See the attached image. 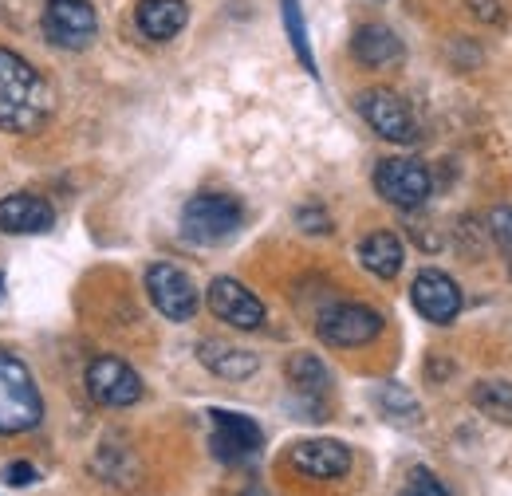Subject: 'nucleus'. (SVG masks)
<instances>
[{"label":"nucleus","instance_id":"nucleus-11","mask_svg":"<svg viewBox=\"0 0 512 496\" xmlns=\"http://www.w3.org/2000/svg\"><path fill=\"white\" fill-rule=\"evenodd\" d=\"M410 300L422 319L430 323H453L457 311H461V288L453 284V276H446L442 268H422L414 276V288H410Z\"/></svg>","mask_w":512,"mask_h":496},{"label":"nucleus","instance_id":"nucleus-15","mask_svg":"<svg viewBox=\"0 0 512 496\" xmlns=\"http://www.w3.org/2000/svg\"><path fill=\"white\" fill-rule=\"evenodd\" d=\"M197 359L205 363V371H213L217 378H229V382H241V378L260 371V359H256L253 351L233 347V343H221V339H201Z\"/></svg>","mask_w":512,"mask_h":496},{"label":"nucleus","instance_id":"nucleus-6","mask_svg":"<svg viewBox=\"0 0 512 496\" xmlns=\"http://www.w3.org/2000/svg\"><path fill=\"white\" fill-rule=\"evenodd\" d=\"M95 32H99V20L87 0H52L44 12V36L64 52L87 48Z\"/></svg>","mask_w":512,"mask_h":496},{"label":"nucleus","instance_id":"nucleus-22","mask_svg":"<svg viewBox=\"0 0 512 496\" xmlns=\"http://www.w3.org/2000/svg\"><path fill=\"white\" fill-rule=\"evenodd\" d=\"M379 402H383L386 414H390V418H398V422H414V414H418V402H414L402 386H394V382L379 386Z\"/></svg>","mask_w":512,"mask_h":496},{"label":"nucleus","instance_id":"nucleus-20","mask_svg":"<svg viewBox=\"0 0 512 496\" xmlns=\"http://www.w3.org/2000/svg\"><path fill=\"white\" fill-rule=\"evenodd\" d=\"M288 382L300 390V394H308V398H323L327 394V386H331V374L323 367L316 355H292V363H288Z\"/></svg>","mask_w":512,"mask_h":496},{"label":"nucleus","instance_id":"nucleus-2","mask_svg":"<svg viewBox=\"0 0 512 496\" xmlns=\"http://www.w3.org/2000/svg\"><path fill=\"white\" fill-rule=\"evenodd\" d=\"M44 418L40 390L32 382V371L0 351V434H28Z\"/></svg>","mask_w":512,"mask_h":496},{"label":"nucleus","instance_id":"nucleus-17","mask_svg":"<svg viewBox=\"0 0 512 496\" xmlns=\"http://www.w3.org/2000/svg\"><path fill=\"white\" fill-rule=\"evenodd\" d=\"M402 256H406V248L394 233H371L359 241V264L367 272H375L379 280H394L402 272Z\"/></svg>","mask_w":512,"mask_h":496},{"label":"nucleus","instance_id":"nucleus-3","mask_svg":"<svg viewBox=\"0 0 512 496\" xmlns=\"http://www.w3.org/2000/svg\"><path fill=\"white\" fill-rule=\"evenodd\" d=\"M245 209L229 193H197L182 209V233L193 245H221L241 233Z\"/></svg>","mask_w":512,"mask_h":496},{"label":"nucleus","instance_id":"nucleus-16","mask_svg":"<svg viewBox=\"0 0 512 496\" xmlns=\"http://www.w3.org/2000/svg\"><path fill=\"white\" fill-rule=\"evenodd\" d=\"M190 20L186 0H142L138 4V28L150 40H174Z\"/></svg>","mask_w":512,"mask_h":496},{"label":"nucleus","instance_id":"nucleus-8","mask_svg":"<svg viewBox=\"0 0 512 496\" xmlns=\"http://www.w3.org/2000/svg\"><path fill=\"white\" fill-rule=\"evenodd\" d=\"M209 422H213V457L217 461L241 465V461H249V457L260 453L264 434H260V426H256L253 418L233 414V410H213Z\"/></svg>","mask_w":512,"mask_h":496},{"label":"nucleus","instance_id":"nucleus-12","mask_svg":"<svg viewBox=\"0 0 512 496\" xmlns=\"http://www.w3.org/2000/svg\"><path fill=\"white\" fill-rule=\"evenodd\" d=\"M209 308H213L217 319H225L237 331H256L264 323V304L233 276H217L209 284Z\"/></svg>","mask_w":512,"mask_h":496},{"label":"nucleus","instance_id":"nucleus-10","mask_svg":"<svg viewBox=\"0 0 512 496\" xmlns=\"http://www.w3.org/2000/svg\"><path fill=\"white\" fill-rule=\"evenodd\" d=\"M87 394L99 406H134L142 398V378L130 371L123 359L103 355L87 367Z\"/></svg>","mask_w":512,"mask_h":496},{"label":"nucleus","instance_id":"nucleus-26","mask_svg":"<svg viewBox=\"0 0 512 496\" xmlns=\"http://www.w3.org/2000/svg\"><path fill=\"white\" fill-rule=\"evenodd\" d=\"M465 4H469V8H473L481 20H489V24H493V20H501V8H497V0H465Z\"/></svg>","mask_w":512,"mask_h":496},{"label":"nucleus","instance_id":"nucleus-23","mask_svg":"<svg viewBox=\"0 0 512 496\" xmlns=\"http://www.w3.org/2000/svg\"><path fill=\"white\" fill-rule=\"evenodd\" d=\"M402 496H449V489L430 469H410V477L402 485Z\"/></svg>","mask_w":512,"mask_h":496},{"label":"nucleus","instance_id":"nucleus-19","mask_svg":"<svg viewBox=\"0 0 512 496\" xmlns=\"http://www.w3.org/2000/svg\"><path fill=\"white\" fill-rule=\"evenodd\" d=\"M473 406H477L485 418L512 426V382H505V378H485V382H477V386H473Z\"/></svg>","mask_w":512,"mask_h":496},{"label":"nucleus","instance_id":"nucleus-4","mask_svg":"<svg viewBox=\"0 0 512 496\" xmlns=\"http://www.w3.org/2000/svg\"><path fill=\"white\" fill-rule=\"evenodd\" d=\"M146 292H150V304L174 323H186L197 315V288L178 264H150Z\"/></svg>","mask_w":512,"mask_h":496},{"label":"nucleus","instance_id":"nucleus-21","mask_svg":"<svg viewBox=\"0 0 512 496\" xmlns=\"http://www.w3.org/2000/svg\"><path fill=\"white\" fill-rule=\"evenodd\" d=\"M280 12H284V28H288V40H292L296 56H300V63L316 75V56H312V44H308V28H304L300 0H280Z\"/></svg>","mask_w":512,"mask_h":496},{"label":"nucleus","instance_id":"nucleus-25","mask_svg":"<svg viewBox=\"0 0 512 496\" xmlns=\"http://www.w3.org/2000/svg\"><path fill=\"white\" fill-rule=\"evenodd\" d=\"M493 237L505 248H512V209H493Z\"/></svg>","mask_w":512,"mask_h":496},{"label":"nucleus","instance_id":"nucleus-14","mask_svg":"<svg viewBox=\"0 0 512 496\" xmlns=\"http://www.w3.org/2000/svg\"><path fill=\"white\" fill-rule=\"evenodd\" d=\"M52 221H56V209L36 193H8L0 201V229L4 233H16V237L48 233Z\"/></svg>","mask_w":512,"mask_h":496},{"label":"nucleus","instance_id":"nucleus-18","mask_svg":"<svg viewBox=\"0 0 512 496\" xmlns=\"http://www.w3.org/2000/svg\"><path fill=\"white\" fill-rule=\"evenodd\" d=\"M355 60L367 63V67H386V63L402 60V40L383 28V24H367L355 32V44H351Z\"/></svg>","mask_w":512,"mask_h":496},{"label":"nucleus","instance_id":"nucleus-13","mask_svg":"<svg viewBox=\"0 0 512 496\" xmlns=\"http://www.w3.org/2000/svg\"><path fill=\"white\" fill-rule=\"evenodd\" d=\"M292 465L304 477L335 481V477H343L351 469V449L343 441H331V437H312V441H300L292 449Z\"/></svg>","mask_w":512,"mask_h":496},{"label":"nucleus","instance_id":"nucleus-7","mask_svg":"<svg viewBox=\"0 0 512 496\" xmlns=\"http://www.w3.org/2000/svg\"><path fill=\"white\" fill-rule=\"evenodd\" d=\"M383 331V315L367 304H339L320 315V339L331 347H363Z\"/></svg>","mask_w":512,"mask_h":496},{"label":"nucleus","instance_id":"nucleus-24","mask_svg":"<svg viewBox=\"0 0 512 496\" xmlns=\"http://www.w3.org/2000/svg\"><path fill=\"white\" fill-rule=\"evenodd\" d=\"M4 481L16 485V489H24V485L36 481V469H32L28 461H12V465H4Z\"/></svg>","mask_w":512,"mask_h":496},{"label":"nucleus","instance_id":"nucleus-9","mask_svg":"<svg viewBox=\"0 0 512 496\" xmlns=\"http://www.w3.org/2000/svg\"><path fill=\"white\" fill-rule=\"evenodd\" d=\"M359 115H363L367 126H371L379 138H386V142H414V138H418V126H414L410 107H406L394 91H383V87L363 91V95H359Z\"/></svg>","mask_w":512,"mask_h":496},{"label":"nucleus","instance_id":"nucleus-5","mask_svg":"<svg viewBox=\"0 0 512 496\" xmlns=\"http://www.w3.org/2000/svg\"><path fill=\"white\" fill-rule=\"evenodd\" d=\"M375 189L383 193L390 205H398V209H418L430 197L434 182H430V170L422 162H414V158H386L375 170Z\"/></svg>","mask_w":512,"mask_h":496},{"label":"nucleus","instance_id":"nucleus-1","mask_svg":"<svg viewBox=\"0 0 512 496\" xmlns=\"http://www.w3.org/2000/svg\"><path fill=\"white\" fill-rule=\"evenodd\" d=\"M52 107H56V95L48 79L16 52L0 48V130L32 134L36 126L48 123Z\"/></svg>","mask_w":512,"mask_h":496},{"label":"nucleus","instance_id":"nucleus-27","mask_svg":"<svg viewBox=\"0 0 512 496\" xmlns=\"http://www.w3.org/2000/svg\"><path fill=\"white\" fill-rule=\"evenodd\" d=\"M0 304H4V276H0Z\"/></svg>","mask_w":512,"mask_h":496}]
</instances>
